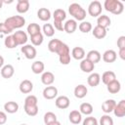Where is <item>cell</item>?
Instances as JSON below:
<instances>
[{"instance_id":"cell-22","label":"cell","mask_w":125,"mask_h":125,"mask_svg":"<svg viewBox=\"0 0 125 125\" xmlns=\"http://www.w3.org/2000/svg\"><path fill=\"white\" fill-rule=\"evenodd\" d=\"M87 93H88V89L83 84H79L74 88V96L77 99H83L84 97H86Z\"/></svg>"},{"instance_id":"cell-29","label":"cell","mask_w":125,"mask_h":125,"mask_svg":"<svg viewBox=\"0 0 125 125\" xmlns=\"http://www.w3.org/2000/svg\"><path fill=\"white\" fill-rule=\"evenodd\" d=\"M93 33V36L96 37L97 39H103L106 36V28H104L102 26H99V25H96L92 31Z\"/></svg>"},{"instance_id":"cell-42","label":"cell","mask_w":125,"mask_h":125,"mask_svg":"<svg viewBox=\"0 0 125 125\" xmlns=\"http://www.w3.org/2000/svg\"><path fill=\"white\" fill-rule=\"evenodd\" d=\"M37 103L38 100L34 95H28L24 100V105H36Z\"/></svg>"},{"instance_id":"cell-19","label":"cell","mask_w":125,"mask_h":125,"mask_svg":"<svg viewBox=\"0 0 125 125\" xmlns=\"http://www.w3.org/2000/svg\"><path fill=\"white\" fill-rule=\"evenodd\" d=\"M68 119L73 125H77L82 121V114L79 110H71L68 114Z\"/></svg>"},{"instance_id":"cell-39","label":"cell","mask_w":125,"mask_h":125,"mask_svg":"<svg viewBox=\"0 0 125 125\" xmlns=\"http://www.w3.org/2000/svg\"><path fill=\"white\" fill-rule=\"evenodd\" d=\"M43 32L44 35L47 37H52L55 34V28L51 23H45L43 25Z\"/></svg>"},{"instance_id":"cell-5","label":"cell","mask_w":125,"mask_h":125,"mask_svg":"<svg viewBox=\"0 0 125 125\" xmlns=\"http://www.w3.org/2000/svg\"><path fill=\"white\" fill-rule=\"evenodd\" d=\"M102 10H103L102 4L100 1H97V0L92 1L88 6V13L93 18H97V17L101 16Z\"/></svg>"},{"instance_id":"cell-13","label":"cell","mask_w":125,"mask_h":125,"mask_svg":"<svg viewBox=\"0 0 125 125\" xmlns=\"http://www.w3.org/2000/svg\"><path fill=\"white\" fill-rule=\"evenodd\" d=\"M77 26V21L75 20H67L63 23V31H65L68 34H71L76 30Z\"/></svg>"},{"instance_id":"cell-35","label":"cell","mask_w":125,"mask_h":125,"mask_svg":"<svg viewBox=\"0 0 125 125\" xmlns=\"http://www.w3.org/2000/svg\"><path fill=\"white\" fill-rule=\"evenodd\" d=\"M43 40H44V36L41 32L30 36V41L32 43V46H40L43 43Z\"/></svg>"},{"instance_id":"cell-51","label":"cell","mask_w":125,"mask_h":125,"mask_svg":"<svg viewBox=\"0 0 125 125\" xmlns=\"http://www.w3.org/2000/svg\"><path fill=\"white\" fill-rule=\"evenodd\" d=\"M21 125H27V124H21Z\"/></svg>"},{"instance_id":"cell-21","label":"cell","mask_w":125,"mask_h":125,"mask_svg":"<svg viewBox=\"0 0 125 125\" xmlns=\"http://www.w3.org/2000/svg\"><path fill=\"white\" fill-rule=\"evenodd\" d=\"M53 18H54V22H61V23H62V21L66 18V13L62 9H57L53 13Z\"/></svg>"},{"instance_id":"cell-14","label":"cell","mask_w":125,"mask_h":125,"mask_svg":"<svg viewBox=\"0 0 125 125\" xmlns=\"http://www.w3.org/2000/svg\"><path fill=\"white\" fill-rule=\"evenodd\" d=\"M94 68H95V64H94L93 62H91L89 60L83 59V60L80 62V69H81L83 72L92 73V71L94 70Z\"/></svg>"},{"instance_id":"cell-34","label":"cell","mask_w":125,"mask_h":125,"mask_svg":"<svg viewBox=\"0 0 125 125\" xmlns=\"http://www.w3.org/2000/svg\"><path fill=\"white\" fill-rule=\"evenodd\" d=\"M4 44H5V47L8 48V49H14L18 46V44H17L13 35H7V37L4 40Z\"/></svg>"},{"instance_id":"cell-43","label":"cell","mask_w":125,"mask_h":125,"mask_svg":"<svg viewBox=\"0 0 125 125\" xmlns=\"http://www.w3.org/2000/svg\"><path fill=\"white\" fill-rule=\"evenodd\" d=\"M82 125H99V123H98V120H97L95 117H93V116H88V117H86V118L83 120Z\"/></svg>"},{"instance_id":"cell-17","label":"cell","mask_w":125,"mask_h":125,"mask_svg":"<svg viewBox=\"0 0 125 125\" xmlns=\"http://www.w3.org/2000/svg\"><path fill=\"white\" fill-rule=\"evenodd\" d=\"M55 81V75L51 72V71H45L42 73L41 75V82L46 85V86H50L54 83Z\"/></svg>"},{"instance_id":"cell-48","label":"cell","mask_w":125,"mask_h":125,"mask_svg":"<svg viewBox=\"0 0 125 125\" xmlns=\"http://www.w3.org/2000/svg\"><path fill=\"white\" fill-rule=\"evenodd\" d=\"M3 64H4V58L0 55V68L3 67Z\"/></svg>"},{"instance_id":"cell-36","label":"cell","mask_w":125,"mask_h":125,"mask_svg":"<svg viewBox=\"0 0 125 125\" xmlns=\"http://www.w3.org/2000/svg\"><path fill=\"white\" fill-rule=\"evenodd\" d=\"M78 28H79V30H80L82 33H88V32H90V31L92 30L93 26H92L91 22L83 21H81V22L79 23Z\"/></svg>"},{"instance_id":"cell-23","label":"cell","mask_w":125,"mask_h":125,"mask_svg":"<svg viewBox=\"0 0 125 125\" xmlns=\"http://www.w3.org/2000/svg\"><path fill=\"white\" fill-rule=\"evenodd\" d=\"M71 56L73 59L77 60V61H82L84 59V57L86 56L85 54V50L82 47H74L71 51Z\"/></svg>"},{"instance_id":"cell-32","label":"cell","mask_w":125,"mask_h":125,"mask_svg":"<svg viewBox=\"0 0 125 125\" xmlns=\"http://www.w3.org/2000/svg\"><path fill=\"white\" fill-rule=\"evenodd\" d=\"M94 108H93V105L90 104V103H82L79 106V111L81 114H84V115H90L92 114Z\"/></svg>"},{"instance_id":"cell-31","label":"cell","mask_w":125,"mask_h":125,"mask_svg":"<svg viewBox=\"0 0 125 125\" xmlns=\"http://www.w3.org/2000/svg\"><path fill=\"white\" fill-rule=\"evenodd\" d=\"M4 109L8 113H16L19 110V104L16 102L10 101V102H7L4 104Z\"/></svg>"},{"instance_id":"cell-44","label":"cell","mask_w":125,"mask_h":125,"mask_svg":"<svg viewBox=\"0 0 125 125\" xmlns=\"http://www.w3.org/2000/svg\"><path fill=\"white\" fill-rule=\"evenodd\" d=\"M13 30H11L4 22H0V33H3V34H7L9 35Z\"/></svg>"},{"instance_id":"cell-8","label":"cell","mask_w":125,"mask_h":125,"mask_svg":"<svg viewBox=\"0 0 125 125\" xmlns=\"http://www.w3.org/2000/svg\"><path fill=\"white\" fill-rule=\"evenodd\" d=\"M13 36H14V38H15V40H16L18 46H19V45H21V46L25 45V43H26L27 40H28L27 34H26L24 31H22V30L15 31V33L13 34Z\"/></svg>"},{"instance_id":"cell-30","label":"cell","mask_w":125,"mask_h":125,"mask_svg":"<svg viewBox=\"0 0 125 125\" xmlns=\"http://www.w3.org/2000/svg\"><path fill=\"white\" fill-rule=\"evenodd\" d=\"M44 68H45L44 62H41V61H36V62H32V64H31V70H32V72H33L34 74L43 73Z\"/></svg>"},{"instance_id":"cell-3","label":"cell","mask_w":125,"mask_h":125,"mask_svg":"<svg viewBox=\"0 0 125 125\" xmlns=\"http://www.w3.org/2000/svg\"><path fill=\"white\" fill-rule=\"evenodd\" d=\"M68 13L74 18L75 21H83L86 18V11L78 3H72L68 6Z\"/></svg>"},{"instance_id":"cell-27","label":"cell","mask_w":125,"mask_h":125,"mask_svg":"<svg viewBox=\"0 0 125 125\" xmlns=\"http://www.w3.org/2000/svg\"><path fill=\"white\" fill-rule=\"evenodd\" d=\"M101 79H102V82H103L104 84L107 85L108 83H110V82H112L113 80L116 79V75H115V73H114L113 71L108 70V71H104V72L103 73Z\"/></svg>"},{"instance_id":"cell-16","label":"cell","mask_w":125,"mask_h":125,"mask_svg":"<svg viewBox=\"0 0 125 125\" xmlns=\"http://www.w3.org/2000/svg\"><path fill=\"white\" fill-rule=\"evenodd\" d=\"M113 113L116 117H124L125 116V100H121L118 104H115Z\"/></svg>"},{"instance_id":"cell-25","label":"cell","mask_w":125,"mask_h":125,"mask_svg":"<svg viewBox=\"0 0 125 125\" xmlns=\"http://www.w3.org/2000/svg\"><path fill=\"white\" fill-rule=\"evenodd\" d=\"M37 17L42 21H48L51 19V12L47 8H40L37 11Z\"/></svg>"},{"instance_id":"cell-45","label":"cell","mask_w":125,"mask_h":125,"mask_svg":"<svg viewBox=\"0 0 125 125\" xmlns=\"http://www.w3.org/2000/svg\"><path fill=\"white\" fill-rule=\"evenodd\" d=\"M117 47L119 50L125 48V36L122 35L117 39Z\"/></svg>"},{"instance_id":"cell-18","label":"cell","mask_w":125,"mask_h":125,"mask_svg":"<svg viewBox=\"0 0 125 125\" xmlns=\"http://www.w3.org/2000/svg\"><path fill=\"white\" fill-rule=\"evenodd\" d=\"M86 59L89 60L91 62H93L95 64V63H97V62H99L101 61L102 56H101V53L99 51H97V50H91V51H89L87 53Z\"/></svg>"},{"instance_id":"cell-15","label":"cell","mask_w":125,"mask_h":125,"mask_svg":"<svg viewBox=\"0 0 125 125\" xmlns=\"http://www.w3.org/2000/svg\"><path fill=\"white\" fill-rule=\"evenodd\" d=\"M15 73V68L12 64H6V65H3V67L1 68V76L5 79H9L11 78Z\"/></svg>"},{"instance_id":"cell-49","label":"cell","mask_w":125,"mask_h":125,"mask_svg":"<svg viewBox=\"0 0 125 125\" xmlns=\"http://www.w3.org/2000/svg\"><path fill=\"white\" fill-rule=\"evenodd\" d=\"M48 125H62V124L57 120V121H54V122H52V123H50V124H48Z\"/></svg>"},{"instance_id":"cell-20","label":"cell","mask_w":125,"mask_h":125,"mask_svg":"<svg viewBox=\"0 0 125 125\" xmlns=\"http://www.w3.org/2000/svg\"><path fill=\"white\" fill-rule=\"evenodd\" d=\"M17 12L20 14H24L29 10V1L28 0H18L17 2Z\"/></svg>"},{"instance_id":"cell-10","label":"cell","mask_w":125,"mask_h":125,"mask_svg":"<svg viewBox=\"0 0 125 125\" xmlns=\"http://www.w3.org/2000/svg\"><path fill=\"white\" fill-rule=\"evenodd\" d=\"M19 89L22 94H29L33 90V83L28 79H24L20 83Z\"/></svg>"},{"instance_id":"cell-37","label":"cell","mask_w":125,"mask_h":125,"mask_svg":"<svg viewBox=\"0 0 125 125\" xmlns=\"http://www.w3.org/2000/svg\"><path fill=\"white\" fill-rule=\"evenodd\" d=\"M24 112L29 116H35L38 113V105H23Z\"/></svg>"},{"instance_id":"cell-33","label":"cell","mask_w":125,"mask_h":125,"mask_svg":"<svg viewBox=\"0 0 125 125\" xmlns=\"http://www.w3.org/2000/svg\"><path fill=\"white\" fill-rule=\"evenodd\" d=\"M26 31L27 33L32 36V35H35V34H38L41 32V27L38 23H35V22H32V23H29L27 25V28H26Z\"/></svg>"},{"instance_id":"cell-2","label":"cell","mask_w":125,"mask_h":125,"mask_svg":"<svg viewBox=\"0 0 125 125\" xmlns=\"http://www.w3.org/2000/svg\"><path fill=\"white\" fill-rule=\"evenodd\" d=\"M55 53L59 56V60L62 64L66 65L70 62V51H69V47L65 43L62 42L60 46L57 48Z\"/></svg>"},{"instance_id":"cell-47","label":"cell","mask_w":125,"mask_h":125,"mask_svg":"<svg viewBox=\"0 0 125 125\" xmlns=\"http://www.w3.org/2000/svg\"><path fill=\"white\" fill-rule=\"evenodd\" d=\"M118 55H119V58L124 61V60H125V48H124V49H120Z\"/></svg>"},{"instance_id":"cell-7","label":"cell","mask_w":125,"mask_h":125,"mask_svg":"<svg viewBox=\"0 0 125 125\" xmlns=\"http://www.w3.org/2000/svg\"><path fill=\"white\" fill-rule=\"evenodd\" d=\"M43 97L46 100H53L58 96V89L55 86H47L43 90Z\"/></svg>"},{"instance_id":"cell-50","label":"cell","mask_w":125,"mask_h":125,"mask_svg":"<svg viewBox=\"0 0 125 125\" xmlns=\"http://www.w3.org/2000/svg\"><path fill=\"white\" fill-rule=\"evenodd\" d=\"M3 7V0H0V9Z\"/></svg>"},{"instance_id":"cell-9","label":"cell","mask_w":125,"mask_h":125,"mask_svg":"<svg viewBox=\"0 0 125 125\" xmlns=\"http://www.w3.org/2000/svg\"><path fill=\"white\" fill-rule=\"evenodd\" d=\"M55 104L60 109H65L69 106L70 101L66 96H59L55 101Z\"/></svg>"},{"instance_id":"cell-24","label":"cell","mask_w":125,"mask_h":125,"mask_svg":"<svg viewBox=\"0 0 125 125\" xmlns=\"http://www.w3.org/2000/svg\"><path fill=\"white\" fill-rule=\"evenodd\" d=\"M87 82H88L89 86H91V87H96V86H98V85L100 84V82H101V75H100L99 73H97V72H92V73L88 76Z\"/></svg>"},{"instance_id":"cell-40","label":"cell","mask_w":125,"mask_h":125,"mask_svg":"<svg viewBox=\"0 0 125 125\" xmlns=\"http://www.w3.org/2000/svg\"><path fill=\"white\" fill-rule=\"evenodd\" d=\"M61 43H62V41L59 40V39H56V38L50 40L49 43H48V50L50 52H52V53H55L56 50H57V48L60 46Z\"/></svg>"},{"instance_id":"cell-26","label":"cell","mask_w":125,"mask_h":125,"mask_svg":"<svg viewBox=\"0 0 125 125\" xmlns=\"http://www.w3.org/2000/svg\"><path fill=\"white\" fill-rule=\"evenodd\" d=\"M110 23H111V20H110L109 17L106 16V15H101V16H99L98 19H97V25L102 26V27H104V28L108 27V26L110 25Z\"/></svg>"},{"instance_id":"cell-38","label":"cell","mask_w":125,"mask_h":125,"mask_svg":"<svg viewBox=\"0 0 125 125\" xmlns=\"http://www.w3.org/2000/svg\"><path fill=\"white\" fill-rule=\"evenodd\" d=\"M43 120H44V123L45 125H48L54 121H57V115L52 112V111H48L44 114V117H43Z\"/></svg>"},{"instance_id":"cell-28","label":"cell","mask_w":125,"mask_h":125,"mask_svg":"<svg viewBox=\"0 0 125 125\" xmlns=\"http://www.w3.org/2000/svg\"><path fill=\"white\" fill-rule=\"evenodd\" d=\"M106 88H107V91L110 93V94H117L120 89H121V84L118 80H113L112 82L108 83L106 85Z\"/></svg>"},{"instance_id":"cell-11","label":"cell","mask_w":125,"mask_h":125,"mask_svg":"<svg viewBox=\"0 0 125 125\" xmlns=\"http://www.w3.org/2000/svg\"><path fill=\"white\" fill-rule=\"evenodd\" d=\"M117 59V54L114 50H106L104 54H103V61L104 62H107V63H111V62H114Z\"/></svg>"},{"instance_id":"cell-4","label":"cell","mask_w":125,"mask_h":125,"mask_svg":"<svg viewBox=\"0 0 125 125\" xmlns=\"http://www.w3.org/2000/svg\"><path fill=\"white\" fill-rule=\"evenodd\" d=\"M4 23L11 29H17V28H21L25 24V19L22 16H12L9 17L5 20Z\"/></svg>"},{"instance_id":"cell-41","label":"cell","mask_w":125,"mask_h":125,"mask_svg":"<svg viewBox=\"0 0 125 125\" xmlns=\"http://www.w3.org/2000/svg\"><path fill=\"white\" fill-rule=\"evenodd\" d=\"M100 125H113V119L108 114L102 115L100 118Z\"/></svg>"},{"instance_id":"cell-1","label":"cell","mask_w":125,"mask_h":125,"mask_svg":"<svg viewBox=\"0 0 125 125\" xmlns=\"http://www.w3.org/2000/svg\"><path fill=\"white\" fill-rule=\"evenodd\" d=\"M104 8L113 15H120L124 10V5L119 0H105L104 2Z\"/></svg>"},{"instance_id":"cell-46","label":"cell","mask_w":125,"mask_h":125,"mask_svg":"<svg viewBox=\"0 0 125 125\" xmlns=\"http://www.w3.org/2000/svg\"><path fill=\"white\" fill-rule=\"evenodd\" d=\"M7 122V114L4 111H0V125H3Z\"/></svg>"},{"instance_id":"cell-6","label":"cell","mask_w":125,"mask_h":125,"mask_svg":"<svg viewBox=\"0 0 125 125\" xmlns=\"http://www.w3.org/2000/svg\"><path fill=\"white\" fill-rule=\"evenodd\" d=\"M21 51L27 60H33L36 57V54H37V51H36L35 47L32 46V45H29V44L23 45L21 48Z\"/></svg>"},{"instance_id":"cell-12","label":"cell","mask_w":125,"mask_h":125,"mask_svg":"<svg viewBox=\"0 0 125 125\" xmlns=\"http://www.w3.org/2000/svg\"><path fill=\"white\" fill-rule=\"evenodd\" d=\"M115 104H116V102L114 100H112V99L106 100V101H104L102 104V110L105 114H108V113H110V112L113 111V109L115 107Z\"/></svg>"}]
</instances>
